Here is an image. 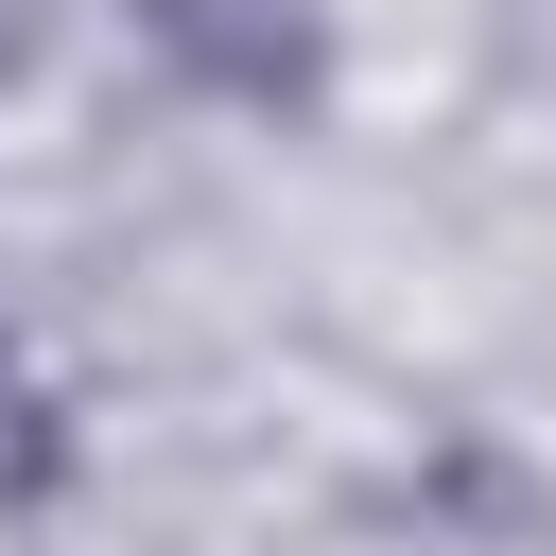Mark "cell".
<instances>
[{
    "instance_id": "obj_1",
    "label": "cell",
    "mask_w": 556,
    "mask_h": 556,
    "mask_svg": "<svg viewBox=\"0 0 556 556\" xmlns=\"http://www.w3.org/2000/svg\"><path fill=\"white\" fill-rule=\"evenodd\" d=\"M139 35H156L208 104H295V87H313V0H139Z\"/></svg>"
},
{
    "instance_id": "obj_3",
    "label": "cell",
    "mask_w": 556,
    "mask_h": 556,
    "mask_svg": "<svg viewBox=\"0 0 556 556\" xmlns=\"http://www.w3.org/2000/svg\"><path fill=\"white\" fill-rule=\"evenodd\" d=\"M17 70H35V0H0V87H17Z\"/></svg>"
},
{
    "instance_id": "obj_2",
    "label": "cell",
    "mask_w": 556,
    "mask_h": 556,
    "mask_svg": "<svg viewBox=\"0 0 556 556\" xmlns=\"http://www.w3.org/2000/svg\"><path fill=\"white\" fill-rule=\"evenodd\" d=\"M0 469H35V382H17V348H0Z\"/></svg>"
}]
</instances>
